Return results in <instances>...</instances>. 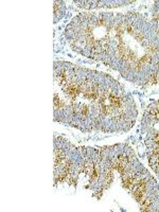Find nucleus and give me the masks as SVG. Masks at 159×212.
<instances>
[{"instance_id": "nucleus-1", "label": "nucleus", "mask_w": 159, "mask_h": 212, "mask_svg": "<svg viewBox=\"0 0 159 212\" xmlns=\"http://www.w3.org/2000/svg\"><path fill=\"white\" fill-rule=\"evenodd\" d=\"M65 91L69 97L72 98V99H74V98H77V94L80 93L81 87L80 86H77V84H74V83L70 82V83H67V84H65Z\"/></svg>"}, {"instance_id": "nucleus-2", "label": "nucleus", "mask_w": 159, "mask_h": 212, "mask_svg": "<svg viewBox=\"0 0 159 212\" xmlns=\"http://www.w3.org/2000/svg\"><path fill=\"white\" fill-rule=\"evenodd\" d=\"M64 157H65V154H64V152L62 150L55 151V157H54V164L55 166H58V164L62 162Z\"/></svg>"}, {"instance_id": "nucleus-3", "label": "nucleus", "mask_w": 159, "mask_h": 212, "mask_svg": "<svg viewBox=\"0 0 159 212\" xmlns=\"http://www.w3.org/2000/svg\"><path fill=\"white\" fill-rule=\"evenodd\" d=\"M54 105H55V108H57V109H60V108H62L65 106L64 105V103L61 101L56 96H54Z\"/></svg>"}]
</instances>
